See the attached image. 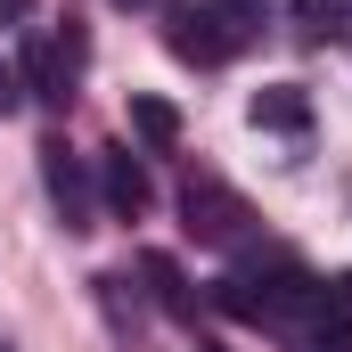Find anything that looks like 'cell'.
Here are the masks:
<instances>
[{"mask_svg":"<svg viewBox=\"0 0 352 352\" xmlns=\"http://www.w3.org/2000/svg\"><path fill=\"white\" fill-rule=\"evenodd\" d=\"M263 33V0H180L164 8V50L180 66H221Z\"/></svg>","mask_w":352,"mask_h":352,"instance_id":"cell-1","label":"cell"},{"mask_svg":"<svg viewBox=\"0 0 352 352\" xmlns=\"http://www.w3.org/2000/svg\"><path fill=\"white\" fill-rule=\"evenodd\" d=\"M213 303L230 311V320H287V311H311L320 303V278L295 263V254H270L263 270H230L221 287H213ZM328 311V303H320Z\"/></svg>","mask_w":352,"mask_h":352,"instance_id":"cell-2","label":"cell"},{"mask_svg":"<svg viewBox=\"0 0 352 352\" xmlns=\"http://www.w3.org/2000/svg\"><path fill=\"white\" fill-rule=\"evenodd\" d=\"M82 25H66V33H25V58H16V82L25 98H41V107H74V82H82Z\"/></svg>","mask_w":352,"mask_h":352,"instance_id":"cell-3","label":"cell"},{"mask_svg":"<svg viewBox=\"0 0 352 352\" xmlns=\"http://www.w3.org/2000/svg\"><path fill=\"white\" fill-rule=\"evenodd\" d=\"M180 221H188L197 246H238L246 221H254V205H246L221 173H188V180H180Z\"/></svg>","mask_w":352,"mask_h":352,"instance_id":"cell-4","label":"cell"},{"mask_svg":"<svg viewBox=\"0 0 352 352\" xmlns=\"http://www.w3.org/2000/svg\"><path fill=\"white\" fill-rule=\"evenodd\" d=\"M41 188H50V205H58V221L82 238V230H98V188H90V156H74L58 131L41 140Z\"/></svg>","mask_w":352,"mask_h":352,"instance_id":"cell-5","label":"cell"},{"mask_svg":"<svg viewBox=\"0 0 352 352\" xmlns=\"http://www.w3.org/2000/svg\"><path fill=\"white\" fill-rule=\"evenodd\" d=\"M90 173H98V197H107V213H123V221H140L148 205H156V180H148V164L115 140V148H98L90 156Z\"/></svg>","mask_w":352,"mask_h":352,"instance_id":"cell-6","label":"cell"},{"mask_svg":"<svg viewBox=\"0 0 352 352\" xmlns=\"http://www.w3.org/2000/svg\"><path fill=\"white\" fill-rule=\"evenodd\" d=\"M246 115H254V131H287L295 140V131H311V90L303 82H263Z\"/></svg>","mask_w":352,"mask_h":352,"instance_id":"cell-7","label":"cell"},{"mask_svg":"<svg viewBox=\"0 0 352 352\" xmlns=\"http://www.w3.org/2000/svg\"><path fill=\"white\" fill-rule=\"evenodd\" d=\"M131 131H140V148H180V107L173 98H156V90H131Z\"/></svg>","mask_w":352,"mask_h":352,"instance_id":"cell-8","label":"cell"},{"mask_svg":"<svg viewBox=\"0 0 352 352\" xmlns=\"http://www.w3.org/2000/svg\"><path fill=\"white\" fill-rule=\"evenodd\" d=\"M140 278L156 287V303H164L173 320H188V311H197V303H188V287H180V263H173V254H140Z\"/></svg>","mask_w":352,"mask_h":352,"instance_id":"cell-9","label":"cell"},{"mask_svg":"<svg viewBox=\"0 0 352 352\" xmlns=\"http://www.w3.org/2000/svg\"><path fill=\"white\" fill-rule=\"evenodd\" d=\"M344 16H352V0H295V25L320 41V33H344Z\"/></svg>","mask_w":352,"mask_h":352,"instance_id":"cell-10","label":"cell"},{"mask_svg":"<svg viewBox=\"0 0 352 352\" xmlns=\"http://www.w3.org/2000/svg\"><path fill=\"white\" fill-rule=\"evenodd\" d=\"M320 303H328V320H352V270L320 278Z\"/></svg>","mask_w":352,"mask_h":352,"instance_id":"cell-11","label":"cell"},{"mask_svg":"<svg viewBox=\"0 0 352 352\" xmlns=\"http://www.w3.org/2000/svg\"><path fill=\"white\" fill-rule=\"evenodd\" d=\"M311 352H352V320H320V336H311Z\"/></svg>","mask_w":352,"mask_h":352,"instance_id":"cell-12","label":"cell"},{"mask_svg":"<svg viewBox=\"0 0 352 352\" xmlns=\"http://www.w3.org/2000/svg\"><path fill=\"white\" fill-rule=\"evenodd\" d=\"M16 98H25V82H16V66H0V115H16Z\"/></svg>","mask_w":352,"mask_h":352,"instance_id":"cell-13","label":"cell"},{"mask_svg":"<svg viewBox=\"0 0 352 352\" xmlns=\"http://www.w3.org/2000/svg\"><path fill=\"white\" fill-rule=\"evenodd\" d=\"M33 16V0H0V25H25Z\"/></svg>","mask_w":352,"mask_h":352,"instance_id":"cell-14","label":"cell"},{"mask_svg":"<svg viewBox=\"0 0 352 352\" xmlns=\"http://www.w3.org/2000/svg\"><path fill=\"white\" fill-rule=\"evenodd\" d=\"M115 8H148V0H115Z\"/></svg>","mask_w":352,"mask_h":352,"instance_id":"cell-15","label":"cell"},{"mask_svg":"<svg viewBox=\"0 0 352 352\" xmlns=\"http://www.w3.org/2000/svg\"><path fill=\"white\" fill-rule=\"evenodd\" d=\"M197 352H221V344H197Z\"/></svg>","mask_w":352,"mask_h":352,"instance_id":"cell-16","label":"cell"},{"mask_svg":"<svg viewBox=\"0 0 352 352\" xmlns=\"http://www.w3.org/2000/svg\"><path fill=\"white\" fill-rule=\"evenodd\" d=\"M0 352H8V344H0Z\"/></svg>","mask_w":352,"mask_h":352,"instance_id":"cell-17","label":"cell"}]
</instances>
